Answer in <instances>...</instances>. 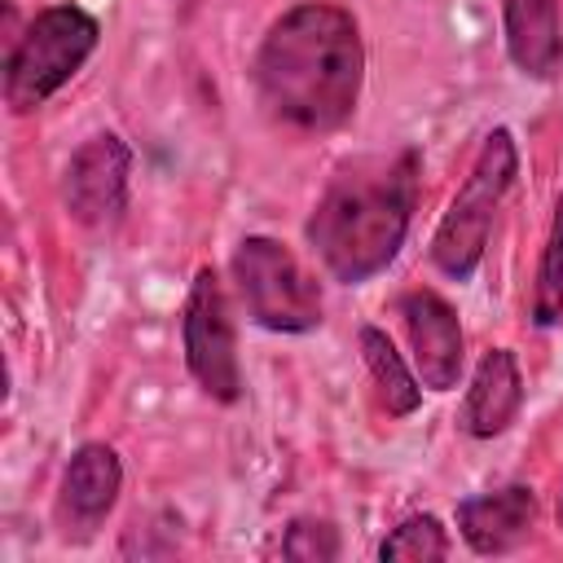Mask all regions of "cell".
I'll return each mask as SVG.
<instances>
[{"mask_svg":"<svg viewBox=\"0 0 563 563\" xmlns=\"http://www.w3.org/2000/svg\"><path fill=\"white\" fill-rule=\"evenodd\" d=\"M519 409H523V378L515 352L506 347L484 352L462 400V431L475 440H493L519 418Z\"/></svg>","mask_w":563,"mask_h":563,"instance_id":"8fae6325","label":"cell"},{"mask_svg":"<svg viewBox=\"0 0 563 563\" xmlns=\"http://www.w3.org/2000/svg\"><path fill=\"white\" fill-rule=\"evenodd\" d=\"M400 317L409 330V347H413V365L422 374V387L431 391H449L457 387L462 374V325L457 312L449 308L444 295L418 286L400 295Z\"/></svg>","mask_w":563,"mask_h":563,"instance_id":"ba28073f","label":"cell"},{"mask_svg":"<svg viewBox=\"0 0 563 563\" xmlns=\"http://www.w3.org/2000/svg\"><path fill=\"white\" fill-rule=\"evenodd\" d=\"M532 321L537 325H559L563 321V194L554 202V224L541 251L537 268V290H532Z\"/></svg>","mask_w":563,"mask_h":563,"instance_id":"9a60e30c","label":"cell"},{"mask_svg":"<svg viewBox=\"0 0 563 563\" xmlns=\"http://www.w3.org/2000/svg\"><path fill=\"white\" fill-rule=\"evenodd\" d=\"M413 202L418 150L356 158L321 194L308 220V242L334 282L361 286L396 260L413 220Z\"/></svg>","mask_w":563,"mask_h":563,"instance_id":"7a4b0ae2","label":"cell"},{"mask_svg":"<svg viewBox=\"0 0 563 563\" xmlns=\"http://www.w3.org/2000/svg\"><path fill=\"white\" fill-rule=\"evenodd\" d=\"M128 172H132V150L114 132L88 136L70 154L66 176H62L66 211L88 229L114 224L123 216V207H128Z\"/></svg>","mask_w":563,"mask_h":563,"instance_id":"52a82bcc","label":"cell"},{"mask_svg":"<svg viewBox=\"0 0 563 563\" xmlns=\"http://www.w3.org/2000/svg\"><path fill=\"white\" fill-rule=\"evenodd\" d=\"M361 356H365V369H369V378L378 387V400H383V409L391 418H405V413H413L422 405V387L413 383V374L405 369L400 352L391 347V339L378 325L361 330Z\"/></svg>","mask_w":563,"mask_h":563,"instance_id":"4fadbf2b","label":"cell"},{"mask_svg":"<svg viewBox=\"0 0 563 563\" xmlns=\"http://www.w3.org/2000/svg\"><path fill=\"white\" fill-rule=\"evenodd\" d=\"M559 528H563V501H559Z\"/></svg>","mask_w":563,"mask_h":563,"instance_id":"e0dca14e","label":"cell"},{"mask_svg":"<svg viewBox=\"0 0 563 563\" xmlns=\"http://www.w3.org/2000/svg\"><path fill=\"white\" fill-rule=\"evenodd\" d=\"M282 554L295 563H330L339 559V532L325 519H295L282 537Z\"/></svg>","mask_w":563,"mask_h":563,"instance_id":"2e32d148","label":"cell"},{"mask_svg":"<svg viewBox=\"0 0 563 563\" xmlns=\"http://www.w3.org/2000/svg\"><path fill=\"white\" fill-rule=\"evenodd\" d=\"M506 53L528 79H554L563 70L559 0H501Z\"/></svg>","mask_w":563,"mask_h":563,"instance_id":"7c38bea8","label":"cell"},{"mask_svg":"<svg viewBox=\"0 0 563 563\" xmlns=\"http://www.w3.org/2000/svg\"><path fill=\"white\" fill-rule=\"evenodd\" d=\"M233 282L255 325L273 334H308L321 325V290L277 238L251 233L233 251Z\"/></svg>","mask_w":563,"mask_h":563,"instance_id":"5b68a950","label":"cell"},{"mask_svg":"<svg viewBox=\"0 0 563 563\" xmlns=\"http://www.w3.org/2000/svg\"><path fill=\"white\" fill-rule=\"evenodd\" d=\"M449 532L435 515H409L405 523H396L383 545L378 559L383 563H427V559H449Z\"/></svg>","mask_w":563,"mask_h":563,"instance_id":"5bb4252c","label":"cell"},{"mask_svg":"<svg viewBox=\"0 0 563 563\" xmlns=\"http://www.w3.org/2000/svg\"><path fill=\"white\" fill-rule=\"evenodd\" d=\"M361 75L365 48L356 18L330 0L286 9L255 53L260 106L299 132H330L347 123L361 97Z\"/></svg>","mask_w":563,"mask_h":563,"instance_id":"6da1fadb","label":"cell"},{"mask_svg":"<svg viewBox=\"0 0 563 563\" xmlns=\"http://www.w3.org/2000/svg\"><path fill=\"white\" fill-rule=\"evenodd\" d=\"M537 519V497L528 484H506L497 493H479L457 501V528L475 554H506L515 550Z\"/></svg>","mask_w":563,"mask_h":563,"instance_id":"30bf717a","label":"cell"},{"mask_svg":"<svg viewBox=\"0 0 563 563\" xmlns=\"http://www.w3.org/2000/svg\"><path fill=\"white\" fill-rule=\"evenodd\" d=\"M101 26L79 4H48L40 9L26 31L18 35L4 62V101L13 114H31L44 106L97 48Z\"/></svg>","mask_w":563,"mask_h":563,"instance_id":"3957f363","label":"cell"},{"mask_svg":"<svg viewBox=\"0 0 563 563\" xmlns=\"http://www.w3.org/2000/svg\"><path fill=\"white\" fill-rule=\"evenodd\" d=\"M180 334H185V361H189V374L198 378V387L211 400L233 405L242 396V365H238L233 312H229L216 268H198L189 299H185Z\"/></svg>","mask_w":563,"mask_h":563,"instance_id":"8992f818","label":"cell"},{"mask_svg":"<svg viewBox=\"0 0 563 563\" xmlns=\"http://www.w3.org/2000/svg\"><path fill=\"white\" fill-rule=\"evenodd\" d=\"M519 172V150H515V136L510 128H493L471 163V176L462 180L453 207L444 211L435 238H431V260L440 273H449L453 282H466L479 260H484V246H488V229H493V216L510 189Z\"/></svg>","mask_w":563,"mask_h":563,"instance_id":"277c9868","label":"cell"},{"mask_svg":"<svg viewBox=\"0 0 563 563\" xmlns=\"http://www.w3.org/2000/svg\"><path fill=\"white\" fill-rule=\"evenodd\" d=\"M123 488V466L110 444H79L62 471L57 488V523L66 537H88L114 510Z\"/></svg>","mask_w":563,"mask_h":563,"instance_id":"9c48e42d","label":"cell"}]
</instances>
